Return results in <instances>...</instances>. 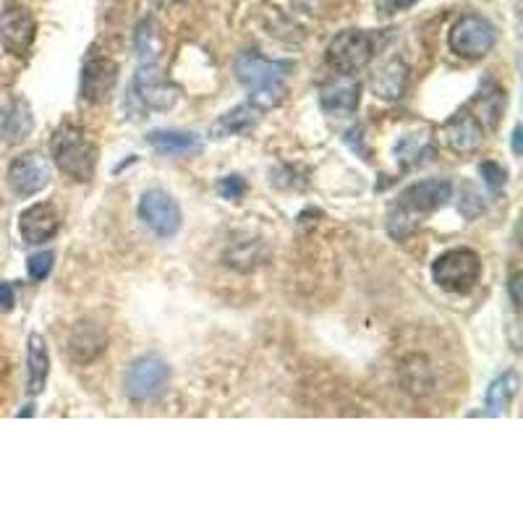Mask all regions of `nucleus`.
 <instances>
[{
    "instance_id": "obj_26",
    "label": "nucleus",
    "mask_w": 523,
    "mask_h": 523,
    "mask_svg": "<svg viewBox=\"0 0 523 523\" xmlns=\"http://www.w3.org/2000/svg\"><path fill=\"white\" fill-rule=\"evenodd\" d=\"M53 262H55V254L53 252L32 254V257L27 259L29 278H32V280H45L50 275V270H53Z\"/></svg>"
},
{
    "instance_id": "obj_32",
    "label": "nucleus",
    "mask_w": 523,
    "mask_h": 523,
    "mask_svg": "<svg viewBox=\"0 0 523 523\" xmlns=\"http://www.w3.org/2000/svg\"><path fill=\"white\" fill-rule=\"evenodd\" d=\"M513 152H516V155H521V126H516V129H513Z\"/></svg>"
},
{
    "instance_id": "obj_27",
    "label": "nucleus",
    "mask_w": 523,
    "mask_h": 523,
    "mask_svg": "<svg viewBox=\"0 0 523 523\" xmlns=\"http://www.w3.org/2000/svg\"><path fill=\"white\" fill-rule=\"evenodd\" d=\"M479 176H482V181L490 186L492 191H500L505 186L508 173H505L503 165H497L495 160H484V163L479 165Z\"/></svg>"
},
{
    "instance_id": "obj_3",
    "label": "nucleus",
    "mask_w": 523,
    "mask_h": 523,
    "mask_svg": "<svg viewBox=\"0 0 523 523\" xmlns=\"http://www.w3.org/2000/svg\"><path fill=\"white\" fill-rule=\"evenodd\" d=\"M55 168L76 184H89L97 170V147L74 123H63L50 142Z\"/></svg>"
},
{
    "instance_id": "obj_15",
    "label": "nucleus",
    "mask_w": 523,
    "mask_h": 523,
    "mask_svg": "<svg viewBox=\"0 0 523 523\" xmlns=\"http://www.w3.org/2000/svg\"><path fill=\"white\" fill-rule=\"evenodd\" d=\"M118 82V66L110 58H89L82 68V97L87 102L108 100Z\"/></svg>"
},
{
    "instance_id": "obj_31",
    "label": "nucleus",
    "mask_w": 523,
    "mask_h": 523,
    "mask_svg": "<svg viewBox=\"0 0 523 523\" xmlns=\"http://www.w3.org/2000/svg\"><path fill=\"white\" fill-rule=\"evenodd\" d=\"M518 286H521V275H518V272H513V275H510V283H508L510 301H513V306H516V309H521V296H518Z\"/></svg>"
},
{
    "instance_id": "obj_5",
    "label": "nucleus",
    "mask_w": 523,
    "mask_h": 523,
    "mask_svg": "<svg viewBox=\"0 0 523 523\" xmlns=\"http://www.w3.org/2000/svg\"><path fill=\"white\" fill-rule=\"evenodd\" d=\"M374 58V37L364 29H343L327 45V63L338 74H351L369 66Z\"/></svg>"
},
{
    "instance_id": "obj_8",
    "label": "nucleus",
    "mask_w": 523,
    "mask_h": 523,
    "mask_svg": "<svg viewBox=\"0 0 523 523\" xmlns=\"http://www.w3.org/2000/svg\"><path fill=\"white\" fill-rule=\"evenodd\" d=\"M170 369L157 354H147L142 359H136L123 377V393L129 395L131 401H147L155 398L157 393H163L168 385Z\"/></svg>"
},
{
    "instance_id": "obj_10",
    "label": "nucleus",
    "mask_w": 523,
    "mask_h": 523,
    "mask_svg": "<svg viewBox=\"0 0 523 523\" xmlns=\"http://www.w3.org/2000/svg\"><path fill=\"white\" fill-rule=\"evenodd\" d=\"M50 184V165L45 157L37 152L19 155L14 163L8 165V186L14 189L19 197H34Z\"/></svg>"
},
{
    "instance_id": "obj_11",
    "label": "nucleus",
    "mask_w": 523,
    "mask_h": 523,
    "mask_svg": "<svg viewBox=\"0 0 523 523\" xmlns=\"http://www.w3.org/2000/svg\"><path fill=\"white\" fill-rule=\"evenodd\" d=\"M134 92L152 110H170L178 102V89L168 82V76L155 63L139 66L134 76Z\"/></svg>"
},
{
    "instance_id": "obj_30",
    "label": "nucleus",
    "mask_w": 523,
    "mask_h": 523,
    "mask_svg": "<svg viewBox=\"0 0 523 523\" xmlns=\"http://www.w3.org/2000/svg\"><path fill=\"white\" fill-rule=\"evenodd\" d=\"M14 304H16L14 286H11V283H0V309H3V312H11Z\"/></svg>"
},
{
    "instance_id": "obj_16",
    "label": "nucleus",
    "mask_w": 523,
    "mask_h": 523,
    "mask_svg": "<svg viewBox=\"0 0 523 523\" xmlns=\"http://www.w3.org/2000/svg\"><path fill=\"white\" fill-rule=\"evenodd\" d=\"M147 144L163 157H189L202 152V136L194 131L157 129L147 134Z\"/></svg>"
},
{
    "instance_id": "obj_9",
    "label": "nucleus",
    "mask_w": 523,
    "mask_h": 523,
    "mask_svg": "<svg viewBox=\"0 0 523 523\" xmlns=\"http://www.w3.org/2000/svg\"><path fill=\"white\" fill-rule=\"evenodd\" d=\"M37 37V21L32 11L24 6H6L0 14V45L6 53L24 58L32 50Z\"/></svg>"
},
{
    "instance_id": "obj_12",
    "label": "nucleus",
    "mask_w": 523,
    "mask_h": 523,
    "mask_svg": "<svg viewBox=\"0 0 523 523\" xmlns=\"http://www.w3.org/2000/svg\"><path fill=\"white\" fill-rule=\"evenodd\" d=\"M61 231V212L55 210V204L37 202L19 215V233L21 241L29 246H40Z\"/></svg>"
},
{
    "instance_id": "obj_17",
    "label": "nucleus",
    "mask_w": 523,
    "mask_h": 523,
    "mask_svg": "<svg viewBox=\"0 0 523 523\" xmlns=\"http://www.w3.org/2000/svg\"><path fill=\"white\" fill-rule=\"evenodd\" d=\"M105 346H108V335L95 322H79L71 330V338H68V354H71L76 364L95 361L105 351Z\"/></svg>"
},
{
    "instance_id": "obj_23",
    "label": "nucleus",
    "mask_w": 523,
    "mask_h": 523,
    "mask_svg": "<svg viewBox=\"0 0 523 523\" xmlns=\"http://www.w3.org/2000/svg\"><path fill=\"white\" fill-rule=\"evenodd\" d=\"M471 108L476 110L474 118L479 123H482V129H484V126H487V129H490V131H495L497 123H500V118H503L505 92H503V89H492V92L482 89Z\"/></svg>"
},
{
    "instance_id": "obj_34",
    "label": "nucleus",
    "mask_w": 523,
    "mask_h": 523,
    "mask_svg": "<svg viewBox=\"0 0 523 523\" xmlns=\"http://www.w3.org/2000/svg\"><path fill=\"white\" fill-rule=\"evenodd\" d=\"M155 3L160 8H170V6H176V3H181V0H155Z\"/></svg>"
},
{
    "instance_id": "obj_28",
    "label": "nucleus",
    "mask_w": 523,
    "mask_h": 523,
    "mask_svg": "<svg viewBox=\"0 0 523 523\" xmlns=\"http://www.w3.org/2000/svg\"><path fill=\"white\" fill-rule=\"evenodd\" d=\"M218 194L223 199H233V202H238V199L246 194V181L241 176H225L218 184Z\"/></svg>"
},
{
    "instance_id": "obj_6",
    "label": "nucleus",
    "mask_w": 523,
    "mask_h": 523,
    "mask_svg": "<svg viewBox=\"0 0 523 523\" xmlns=\"http://www.w3.org/2000/svg\"><path fill=\"white\" fill-rule=\"evenodd\" d=\"M497 32L492 27L490 19H484L479 14H466L453 24L448 34V45L450 50L466 61H476V58H484L495 48Z\"/></svg>"
},
{
    "instance_id": "obj_22",
    "label": "nucleus",
    "mask_w": 523,
    "mask_h": 523,
    "mask_svg": "<svg viewBox=\"0 0 523 523\" xmlns=\"http://www.w3.org/2000/svg\"><path fill=\"white\" fill-rule=\"evenodd\" d=\"M27 367H29V382H27L29 393L32 395L42 393L50 374V354H48V346H45V338H42L40 333L29 335Z\"/></svg>"
},
{
    "instance_id": "obj_29",
    "label": "nucleus",
    "mask_w": 523,
    "mask_h": 523,
    "mask_svg": "<svg viewBox=\"0 0 523 523\" xmlns=\"http://www.w3.org/2000/svg\"><path fill=\"white\" fill-rule=\"evenodd\" d=\"M458 210H461L463 218L474 220L476 215H479V212L484 210V199L479 197V194H476V191L471 189V186H466V197L461 199V204H458Z\"/></svg>"
},
{
    "instance_id": "obj_33",
    "label": "nucleus",
    "mask_w": 523,
    "mask_h": 523,
    "mask_svg": "<svg viewBox=\"0 0 523 523\" xmlns=\"http://www.w3.org/2000/svg\"><path fill=\"white\" fill-rule=\"evenodd\" d=\"M414 3H416V0H390V6L398 8V11H401V8H411Z\"/></svg>"
},
{
    "instance_id": "obj_21",
    "label": "nucleus",
    "mask_w": 523,
    "mask_h": 523,
    "mask_svg": "<svg viewBox=\"0 0 523 523\" xmlns=\"http://www.w3.org/2000/svg\"><path fill=\"white\" fill-rule=\"evenodd\" d=\"M32 110H29V102L24 97H16L0 110V134L6 136L8 142H21L27 139L29 131H32Z\"/></svg>"
},
{
    "instance_id": "obj_25",
    "label": "nucleus",
    "mask_w": 523,
    "mask_h": 523,
    "mask_svg": "<svg viewBox=\"0 0 523 523\" xmlns=\"http://www.w3.org/2000/svg\"><path fill=\"white\" fill-rule=\"evenodd\" d=\"M427 147V136H403L401 144L395 147V155H398L403 165H416L427 152Z\"/></svg>"
},
{
    "instance_id": "obj_7",
    "label": "nucleus",
    "mask_w": 523,
    "mask_h": 523,
    "mask_svg": "<svg viewBox=\"0 0 523 523\" xmlns=\"http://www.w3.org/2000/svg\"><path fill=\"white\" fill-rule=\"evenodd\" d=\"M139 220H142L155 236L173 238L181 231L184 215H181V207H178V202L170 197L168 191L150 189L144 191L142 199H139Z\"/></svg>"
},
{
    "instance_id": "obj_14",
    "label": "nucleus",
    "mask_w": 523,
    "mask_h": 523,
    "mask_svg": "<svg viewBox=\"0 0 523 523\" xmlns=\"http://www.w3.org/2000/svg\"><path fill=\"white\" fill-rule=\"evenodd\" d=\"M442 136H445L450 150L458 152V155H474L484 142V129L482 123L471 116V110L466 108L442 126Z\"/></svg>"
},
{
    "instance_id": "obj_2",
    "label": "nucleus",
    "mask_w": 523,
    "mask_h": 523,
    "mask_svg": "<svg viewBox=\"0 0 523 523\" xmlns=\"http://www.w3.org/2000/svg\"><path fill=\"white\" fill-rule=\"evenodd\" d=\"M236 79L249 89V102L259 110L278 108L286 97V76L293 71V63L270 61L257 50H246L233 63Z\"/></svg>"
},
{
    "instance_id": "obj_20",
    "label": "nucleus",
    "mask_w": 523,
    "mask_h": 523,
    "mask_svg": "<svg viewBox=\"0 0 523 523\" xmlns=\"http://www.w3.org/2000/svg\"><path fill=\"white\" fill-rule=\"evenodd\" d=\"M372 87L382 100H401L408 87V66L398 58L382 63L372 76Z\"/></svg>"
},
{
    "instance_id": "obj_19",
    "label": "nucleus",
    "mask_w": 523,
    "mask_h": 523,
    "mask_svg": "<svg viewBox=\"0 0 523 523\" xmlns=\"http://www.w3.org/2000/svg\"><path fill=\"white\" fill-rule=\"evenodd\" d=\"M401 382L408 393L424 398L435 390V369L424 356L411 354L401 361Z\"/></svg>"
},
{
    "instance_id": "obj_24",
    "label": "nucleus",
    "mask_w": 523,
    "mask_h": 523,
    "mask_svg": "<svg viewBox=\"0 0 523 523\" xmlns=\"http://www.w3.org/2000/svg\"><path fill=\"white\" fill-rule=\"evenodd\" d=\"M518 393V374L516 372H505L503 377H497L487 388V414L500 416L505 414V408L510 406V401L516 398Z\"/></svg>"
},
{
    "instance_id": "obj_13",
    "label": "nucleus",
    "mask_w": 523,
    "mask_h": 523,
    "mask_svg": "<svg viewBox=\"0 0 523 523\" xmlns=\"http://www.w3.org/2000/svg\"><path fill=\"white\" fill-rule=\"evenodd\" d=\"M361 100V84L351 74H338L320 87V108L327 116L343 118L356 113Z\"/></svg>"
},
{
    "instance_id": "obj_1",
    "label": "nucleus",
    "mask_w": 523,
    "mask_h": 523,
    "mask_svg": "<svg viewBox=\"0 0 523 523\" xmlns=\"http://www.w3.org/2000/svg\"><path fill=\"white\" fill-rule=\"evenodd\" d=\"M453 197V184L448 178H427L419 184H411L401 191L398 204L388 215V233L398 241L408 238L416 231V225L432 212L442 210Z\"/></svg>"
},
{
    "instance_id": "obj_18",
    "label": "nucleus",
    "mask_w": 523,
    "mask_h": 523,
    "mask_svg": "<svg viewBox=\"0 0 523 523\" xmlns=\"http://www.w3.org/2000/svg\"><path fill=\"white\" fill-rule=\"evenodd\" d=\"M259 113L262 110L254 108L252 102H244V105H236L233 110L223 113L218 121L210 126V136L212 139H228V136H238L252 131L259 121Z\"/></svg>"
},
{
    "instance_id": "obj_4",
    "label": "nucleus",
    "mask_w": 523,
    "mask_h": 523,
    "mask_svg": "<svg viewBox=\"0 0 523 523\" xmlns=\"http://www.w3.org/2000/svg\"><path fill=\"white\" fill-rule=\"evenodd\" d=\"M479 278H482V259L474 249H466V246L448 249L432 265V280L448 293H461L463 296V293L474 291Z\"/></svg>"
}]
</instances>
